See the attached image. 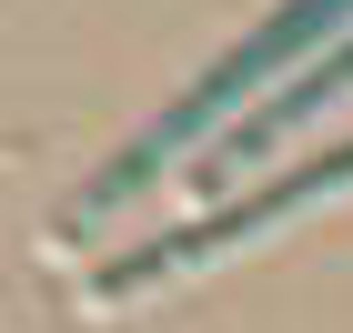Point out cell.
<instances>
[{
    "label": "cell",
    "instance_id": "3",
    "mask_svg": "<svg viewBox=\"0 0 353 333\" xmlns=\"http://www.w3.org/2000/svg\"><path fill=\"white\" fill-rule=\"evenodd\" d=\"M343 91H353V41H343V51H323L303 81H283L263 111H243V121H232V162H243V152H272L293 121H313V111H323V101H343Z\"/></svg>",
    "mask_w": 353,
    "mask_h": 333
},
{
    "label": "cell",
    "instance_id": "2",
    "mask_svg": "<svg viewBox=\"0 0 353 333\" xmlns=\"http://www.w3.org/2000/svg\"><path fill=\"white\" fill-rule=\"evenodd\" d=\"M353 182V141H333V152H313L303 172H283V182H263V192H243V202H222V212H202V222H182V232H162V243H141L132 263H111L101 273V293L121 303V293H141V283H172V273H202L212 252H232V243H252V232H272L283 212H303V202H323V192H343Z\"/></svg>",
    "mask_w": 353,
    "mask_h": 333
},
{
    "label": "cell",
    "instance_id": "1",
    "mask_svg": "<svg viewBox=\"0 0 353 333\" xmlns=\"http://www.w3.org/2000/svg\"><path fill=\"white\" fill-rule=\"evenodd\" d=\"M343 41H353V0H283V10H272L252 41H232V51H222L212 71H202V81H192L182 101H172L162 121H152V132H141L132 152L101 172V182H81L71 222H101V212H121L132 192H152V182L182 162L192 141L212 132V121H243V111H263L283 81H303V71H313L323 51H343Z\"/></svg>",
    "mask_w": 353,
    "mask_h": 333
}]
</instances>
